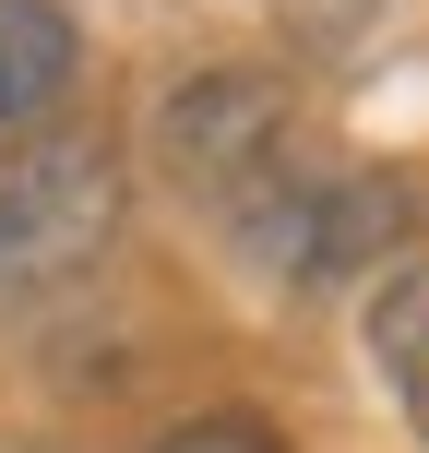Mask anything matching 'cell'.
Segmentation results:
<instances>
[{
  "mask_svg": "<svg viewBox=\"0 0 429 453\" xmlns=\"http://www.w3.org/2000/svg\"><path fill=\"white\" fill-rule=\"evenodd\" d=\"M119 239V156L84 132H24L0 143V311L72 287Z\"/></svg>",
  "mask_w": 429,
  "mask_h": 453,
  "instance_id": "cell-1",
  "label": "cell"
},
{
  "mask_svg": "<svg viewBox=\"0 0 429 453\" xmlns=\"http://www.w3.org/2000/svg\"><path fill=\"white\" fill-rule=\"evenodd\" d=\"M250 239L287 274H358L394 239V191L382 180H322V167H274L250 191Z\"/></svg>",
  "mask_w": 429,
  "mask_h": 453,
  "instance_id": "cell-2",
  "label": "cell"
},
{
  "mask_svg": "<svg viewBox=\"0 0 429 453\" xmlns=\"http://www.w3.org/2000/svg\"><path fill=\"white\" fill-rule=\"evenodd\" d=\"M274 143H287V119H274V84H250V72H203L167 108V167L226 191V203H250L274 180Z\"/></svg>",
  "mask_w": 429,
  "mask_h": 453,
  "instance_id": "cell-3",
  "label": "cell"
},
{
  "mask_svg": "<svg viewBox=\"0 0 429 453\" xmlns=\"http://www.w3.org/2000/svg\"><path fill=\"white\" fill-rule=\"evenodd\" d=\"M72 72H84V36L60 0H0V132H36L72 96Z\"/></svg>",
  "mask_w": 429,
  "mask_h": 453,
  "instance_id": "cell-4",
  "label": "cell"
},
{
  "mask_svg": "<svg viewBox=\"0 0 429 453\" xmlns=\"http://www.w3.org/2000/svg\"><path fill=\"white\" fill-rule=\"evenodd\" d=\"M370 358H382L394 406H406V430L429 441V263H406L382 298H370Z\"/></svg>",
  "mask_w": 429,
  "mask_h": 453,
  "instance_id": "cell-5",
  "label": "cell"
},
{
  "mask_svg": "<svg viewBox=\"0 0 429 453\" xmlns=\"http://www.w3.org/2000/svg\"><path fill=\"white\" fill-rule=\"evenodd\" d=\"M156 453H274V430H250V418H191V430H167Z\"/></svg>",
  "mask_w": 429,
  "mask_h": 453,
  "instance_id": "cell-6",
  "label": "cell"
}]
</instances>
